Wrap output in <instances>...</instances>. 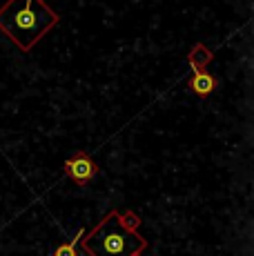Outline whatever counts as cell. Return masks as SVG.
<instances>
[{"label":"cell","mask_w":254,"mask_h":256,"mask_svg":"<svg viewBox=\"0 0 254 256\" xmlns=\"http://www.w3.org/2000/svg\"><path fill=\"white\" fill-rule=\"evenodd\" d=\"M134 256H140V254H134Z\"/></svg>","instance_id":"8992f818"},{"label":"cell","mask_w":254,"mask_h":256,"mask_svg":"<svg viewBox=\"0 0 254 256\" xmlns=\"http://www.w3.org/2000/svg\"><path fill=\"white\" fill-rule=\"evenodd\" d=\"M58 22V14L45 0H7L0 7V32L20 52H29Z\"/></svg>","instance_id":"6da1fadb"},{"label":"cell","mask_w":254,"mask_h":256,"mask_svg":"<svg viewBox=\"0 0 254 256\" xmlns=\"http://www.w3.org/2000/svg\"><path fill=\"white\" fill-rule=\"evenodd\" d=\"M80 245L90 256H134L143 252L148 243L127 228L118 212H110L90 234L82 236Z\"/></svg>","instance_id":"7a4b0ae2"},{"label":"cell","mask_w":254,"mask_h":256,"mask_svg":"<svg viewBox=\"0 0 254 256\" xmlns=\"http://www.w3.org/2000/svg\"><path fill=\"white\" fill-rule=\"evenodd\" d=\"M65 174L70 176L76 185H87L96 174H98V165L90 158V154L76 152L72 158L65 160Z\"/></svg>","instance_id":"3957f363"},{"label":"cell","mask_w":254,"mask_h":256,"mask_svg":"<svg viewBox=\"0 0 254 256\" xmlns=\"http://www.w3.org/2000/svg\"><path fill=\"white\" fill-rule=\"evenodd\" d=\"M82 236H85V230H78V234L74 236V238H72L67 245H60V248L54 252V256H76V245L80 243Z\"/></svg>","instance_id":"5b68a950"},{"label":"cell","mask_w":254,"mask_h":256,"mask_svg":"<svg viewBox=\"0 0 254 256\" xmlns=\"http://www.w3.org/2000/svg\"><path fill=\"white\" fill-rule=\"evenodd\" d=\"M192 70H194V76L190 78V90L196 94V96L208 98L214 92V87H216V80L208 72H203L198 65H192Z\"/></svg>","instance_id":"277c9868"}]
</instances>
